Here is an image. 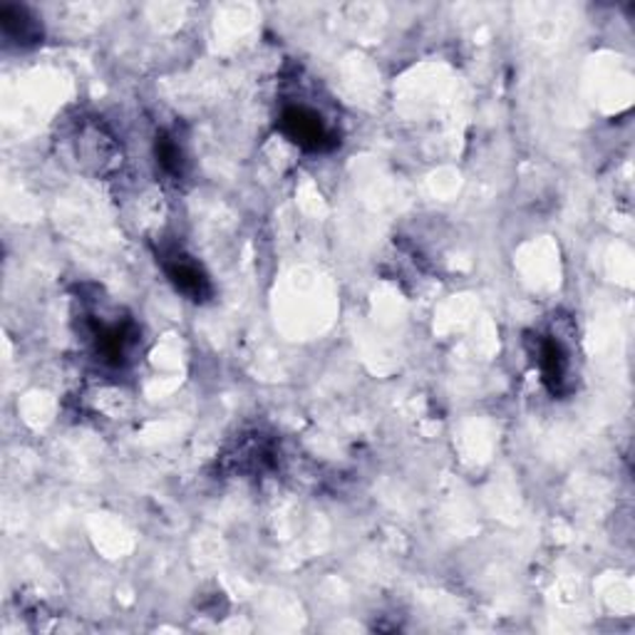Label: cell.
Returning <instances> with one entry per match:
<instances>
[{"label":"cell","mask_w":635,"mask_h":635,"mask_svg":"<svg viewBox=\"0 0 635 635\" xmlns=\"http://www.w3.org/2000/svg\"><path fill=\"white\" fill-rule=\"evenodd\" d=\"M279 127L293 145L305 152H331L337 145V135L321 112L303 102L285 105L281 110Z\"/></svg>","instance_id":"6da1fadb"},{"label":"cell","mask_w":635,"mask_h":635,"mask_svg":"<svg viewBox=\"0 0 635 635\" xmlns=\"http://www.w3.org/2000/svg\"><path fill=\"white\" fill-rule=\"evenodd\" d=\"M162 266L167 279L174 283V289L187 295L194 303H204L211 299V281L209 275L204 273L201 266L191 259L189 253H184L181 249H169L162 251Z\"/></svg>","instance_id":"7a4b0ae2"},{"label":"cell","mask_w":635,"mask_h":635,"mask_svg":"<svg viewBox=\"0 0 635 635\" xmlns=\"http://www.w3.org/2000/svg\"><path fill=\"white\" fill-rule=\"evenodd\" d=\"M537 365L551 393H563L571 375V357L566 345L554 335H537Z\"/></svg>","instance_id":"3957f363"},{"label":"cell","mask_w":635,"mask_h":635,"mask_svg":"<svg viewBox=\"0 0 635 635\" xmlns=\"http://www.w3.org/2000/svg\"><path fill=\"white\" fill-rule=\"evenodd\" d=\"M0 30H3L8 43L18 48L35 45L43 40V25H40V20L25 6H0Z\"/></svg>","instance_id":"277c9868"},{"label":"cell","mask_w":635,"mask_h":635,"mask_svg":"<svg viewBox=\"0 0 635 635\" xmlns=\"http://www.w3.org/2000/svg\"><path fill=\"white\" fill-rule=\"evenodd\" d=\"M157 162L159 167L169 174V177H181L184 174V152L181 147L174 142V137L159 135L157 137Z\"/></svg>","instance_id":"5b68a950"}]
</instances>
